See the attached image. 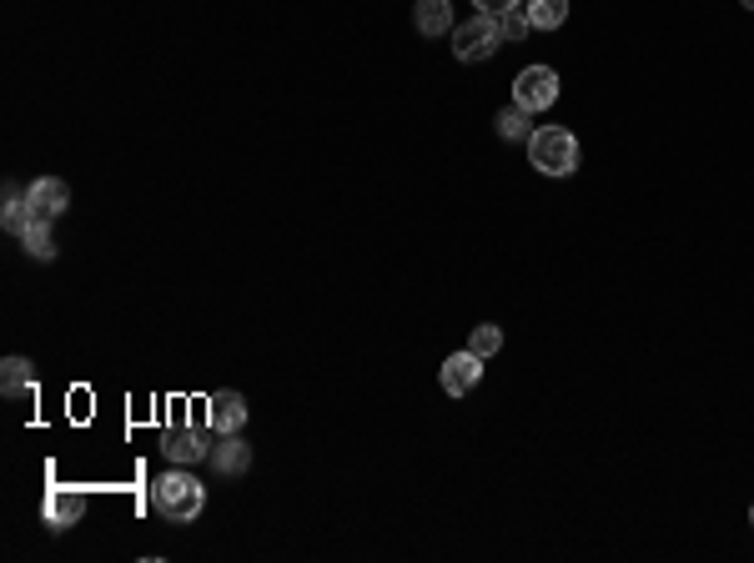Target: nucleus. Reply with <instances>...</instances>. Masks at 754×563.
<instances>
[{"label": "nucleus", "mask_w": 754, "mask_h": 563, "mask_svg": "<svg viewBox=\"0 0 754 563\" xmlns=\"http://www.w3.org/2000/svg\"><path fill=\"white\" fill-rule=\"evenodd\" d=\"M503 46V36H498V15H473V21H463V26L452 30V55L458 61H488V55Z\"/></svg>", "instance_id": "nucleus-3"}, {"label": "nucleus", "mask_w": 754, "mask_h": 563, "mask_svg": "<svg viewBox=\"0 0 754 563\" xmlns=\"http://www.w3.org/2000/svg\"><path fill=\"white\" fill-rule=\"evenodd\" d=\"M478 378H483V358L468 353V347L443 362V393H448V398H468V393L478 387Z\"/></svg>", "instance_id": "nucleus-6"}, {"label": "nucleus", "mask_w": 754, "mask_h": 563, "mask_svg": "<svg viewBox=\"0 0 754 563\" xmlns=\"http://www.w3.org/2000/svg\"><path fill=\"white\" fill-rule=\"evenodd\" d=\"M212 463H217V473H227V478H242L252 468V448L237 433H221V443L212 448Z\"/></svg>", "instance_id": "nucleus-10"}, {"label": "nucleus", "mask_w": 754, "mask_h": 563, "mask_svg": "<svg viewBox=\"0 0 754 563\" xmlns=\"http://www.w3.org/2000/svg\"><path fill=\"white\" fill-rule=\"evenodd\" d=\"M498 347H503V332H498L494 322H483V328H473V337H468V353H478L483 362L494 358Z\"/></svg>", "instance_id": "nucleus-17"}, {"label": "nucleus", "mask_w": 754, "mask_h": 563, "mask_svg": "<svg viewBox=\"0 0 754 563\" xmlns=\"http://www.w3.org/2000/svg\"><path fill=\"white\" fill-rule=\"evenodd\" d=\"M30 221H36V217H30V202H26V192H21L15 181H5V232H15V236H21V232H26V227H30Z\"/></svg>", "instance_id": "nucleus-14"}, {"label": "nucleus", "mask_w": 754, "mask_h": 563, "mask_svg": "<svg viewBox=\"0 0 754 563\" xmlns=\"http://www.w3.org/2000/svg\"><path fill=\"white\" fill-rule=\"evenodd\" d=\"M528 162H534L544 177H568L578 166L574 131H563V126H538L534 137H528Z\"/></svg>", "instance_id": "nucleus-2"}, {"label": "nucleus", "mask_w": 754, "mask_h": 563, "mask_svg": "<svg viewBox=\"0 0 754 563\" xmlns=\"http://www.w3.org/2000/svg\"><path fill=\"white\" fill-rule=\"evenodd\" d=\"M412 26L423 30V36H443V30H452L448 0H418V11H412Z\"/></svg>", "instance_id": "nucleus-11"}, {"label": "nucleus", "mask_w": 754, "mask_h": 563, "mask_svg": "<svg viewBox=\"0 0 754 563\" xmlns=\"http://www.w3.org/2000/svg\"><path fill=\"white\" fill-rule=\"evenodd\" d=\"M528 116H534V111H523L519 101H513V106H508L503 116H498V137H508V141H528V137H534Z\"/></svg>", "instance_id": "nucleus-16"}, {"label": "nucleus", "mask_w": 754, "mask_h": 563, "mask_svg": "<svg viewBox=\"0 0 754 563\" xmlns=\"http://www.w3.org/2000/svg\"><path fill=\"white\" fill-rule=\"evenodd\" d=\"M206 423H212V433H242L247 427V398L242 393H212L206 398Z\"/></svg>", "instance_id": "nucleus-7"}, {"label": "nucleus", "mask_w": 754, "mask_h": 563, "mask_svg": "<svg viewBox=\"0 0 754 563\" xmlns=\"http://www.w3.org/2000/svg\"><path fill=\"white\" fill-rule=\"evenodd\" d=\"M162 453L171 458V463H202L206 458V443H202V433H196V427H171V433H166L162 438Z\"/></svg>", "instance_id": "nucleus-9"}, {"label": "nucleus", "mask_w": 754, "mask_h": 563, "mask_svg": "<svg viewBox=\"0 0 754 563\" xmlns=\"http://www.w3.org/2000/svg\"><path fill=\"white\" fill-rule=\"evenodd\" d=\"M528 30H534V26H528V11H523V5H513V11L498 15V36H503V41L519 46L523 36H528Z\"/></svg>", "instance_id": "nucleus-18"}, {"label": "nucleus", "mask_w": 754, "mask_h": 563, "mask_svg": "<svg viewBox=\"0 0 754 563\" xmlns=\"http://www.w3.org/2000/svg\"><path fill=\"white\" fill-rule=\"evenodd\" d=\"M513 101L523 111H549L559 101V76L549 66H528L519 71V81H513Z\"/></svg>", "instance_id": "nucleus-4"}, {"label": "nucleus", "mask_w": 754, "mask_h": 563, "mask_svg": "<svg viewBox=\"0 0 754 563\" xmlns=\"http://www.w3.org/2000/svg\"><path fill=\"white\" fill-rule=\"evenodd\" d=\"M21 242H26V252L36 261H51L55 257V236H51V221H30L26 232H21Z\"/></svg>", "instance_id": "nucleus-15"}, {"label": "nucleus", "mask_w": 754, "mask_h": 563, "mask_svg": "<svg viewBox=\"0 0 754 563\" xmlns=\"http://www.w3.org/2000/svg\"><path fill=\"white\" fill-rule=\"evenodd\" d=\"M483 15H503V11H513V5H523V0H473Z\"/></svg>", "instance_id": "nucleus-19"}, {"label": "nucleus", "mask_w": 754, "mask_h": 563, "mask_svg": "<svg viewBox=\"0 0 754 563\" xmlns=\"http://www.w3.org/2000/svg\"><path fill=\"white\" fill-rule=\"evenodd\" d=\"M523 11L534 30H559L568 21V0H523Z\"/></svg>", "instance_id": "nucleus-12"}, {"label": "nucleus", "mask_w": 754, "mask_h": 563, "mask_svg": "<svg viewBox=\"0 0 754 563\" xmlns=\"http://www.w3.org/2000/svg\"><path fill=\"white\" fill-rule=\"evenodd\" d=\"M740 5H744V11H754V0H740Z\"/></svg>", "instance_id": "nucleus-20"}, {"label": "nucleus", "mask_w": 754, "mask_h": 563, "mask_svg": "<svg viewBox=\"0 0 754 563\" xmlns=\"http://www.w3.org/2000/svg\"><path fill=\"white\" fill-rule=\"evenodd\" d=\"M81 513H86L81 488H51L46 494V523L51 528H71V523H81Z\"/></svg>", "instance_id": "nucleus-8"}, {"label": "nucleus", "mask_w": 754, "mask_h": 563, "mask_svg": "<svg viewBox=\"0 0 754 563\" xmlns=\"http://www.w3.org/2000/svg\"><path fill=\"white\" fill-rule=\"evenodd\" d=\"M0 387H5V398H21L36 387V372H30L26 358H5L0 362Z\"/></svg>", "instance_id": "nucleus-13"}, {"label": "nucleus", "mask_w": 754, "mask_h": 563, "mask_svg": "<svg viewBox=\"0 0 754 563\" xmlns=\"http://www.w3.org/2000/svg\"><path fill=\"white\" fill-rule=\"evenodd\" d=\"M151 503H156V513H162L166 523H192L196 513H202L206 494H202V483L177 463L171 473H162V478L151 483Z\"/></svg>", "instance_id": "nucleus-1"}, {"label": "nucleus", "mask_w": 754, "mask_h": 563, "mask_svg": "<svg viewBox=\"0 0 754 563\" xmlns=\"http://www.w3.org/2000/svg\"><path fill=\"white\" fill-rule=\"evenodd\" d=\"M750 523H754V509H750Z\"/></svg>", "instance_id": "nucleus-21"}, {"label": "nucleus", "mask_w": 754, "mask_h": 563, "mask_svg": "<svg viewBox=\"0 0 754 563\" xmlns=\"http://www.w3.org/2000/svg\"><path fill=\"white\" fill-rule=\"evenodd\" d=\"M26 202H30V217L36 221H55L71 212V187L61 177H36L26 187Z\"/></svg>", "instance_id": "nucleus-5"}]
</instances>
